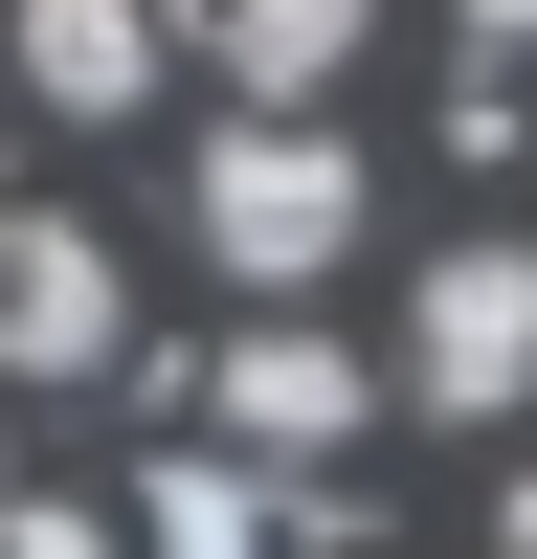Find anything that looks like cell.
Segmentation results:
<instances>
[{
	"label": "cell",
	"instance_id": "cell-10",
	"mask_svg": "<svg viewBox=\"0 0 537 559\" xmlns=\"http://www.w3.org/2000/svg\"><path fill=\"white\" fill-rule=\"evenodd\" d=\"M492 559H537V471H515V492H492Z\"/></svg>",
	"mask_w": 537,
	"mask_h": 559
},
{
	"label": "cell",
	"instance_id": "cell-6",
	"mask_svg": "<svg viewBox=\"0 0 537 559\" xmlns=\"http://www.w3.org/2000/svg\"><path fill=\"white\" fill-rule=\"evenodd\" d=\"M157 45H179V0H23V90L45 112H134Z\"/></svg>",
	"mask_w": 537,
	"mask_h": 559
},
{
	"label": "cell",
	"instance_id": "cell-8",
	"mask_svg": "<svg viewBox=\"0 0 537 559\" xmlns=\"http://www.w3.org/2000/svg\"><path fill=\"white\" fill-rule=\"evenodd\" d=\"M0 559H112V515H68V492H0Z\"/></svg>",
	"mask_w": 537,
	"mask_h": 559
},
{
	"label": "cell",
	"instance_id": "cell-9",
	"mask_svg": "<svg viewBox=\"0 0 537 559\" xmlns=\"http://www.w3.org/2000/svg\"><path fill=\"white\" fill-rule=\"evenodd\" d=\"M470 45H492V68H515V45H537V0H470Z\"/></svg>",
	"mask_w": 537,
	"mask_h": 559
},
{
	"label": "cell",
	"instance_id": "cell-2",
	"mask_svg": "<svg viewBox=\"0 0 537 559\" xmlns=\"http://www.w3.org/2000/svg\"><path fill=\"white\" fill-rule=\"evenodd\" d=\"M112 358H134V269H112V224L0 202V381H112Z\"/></svg>",
	"mask_w": 537,
	"mask_h": 559
},
{
	"label": "cell",
	"instance_id": "cell-4",
	"mask_svg": "<svg viewBox=\"0 0 537 559\" xmlns=\"http://www.w3.org/2000/svg\"><path fill=\"white\" fill-rule=\"evenodd\" d=\"M202 426L247 448V471H313V448H358V358L313 336V313H247V336L202 358Z\"/></svg>",
	"mask_w": 537,
	"mask_h": 559
},
{
	"label": "cell",
	"instance_id": "cell-3",
	"mask_svg": "<svg viewBox=\"0 0 537 559\" xmlns=\"http://www.w3.org/2000/svg\"><path fill=\"white\" fill-rule=\"evenodd\" d=\"M403 403H448V426H515L537 403V247H448L403 292Z\"/></svg>",
	"mask_w": 537,
	"mask_h": 559
},
{
	"label": "cell",
	"instance_id": "cell-1",
	"mask_svg": "<svg viewBox=\"0 0 537 559\" xmlns=\"http://www.w3.org/2000/svg\"><path fill=\"white\" fill-rule=\"evenodd\" d=\"M179 224H202V269H247V292H313V269H358V134L224 112L202 157H179Z\"/></svg>",
	"mask_w": 537,
	"mask_h": 559
},
{
	"label": "cell",
	"instance_id": "cell-5",
	"mask_svg": "<svg viewBox=\"0 0 537 559\" xmlns=\"http://www.w3.org/2000/svg\"><path fill=\"white\" fill-rule=\"evenodd\" d=\"M202 23V68L247 90V112H291V90H336L358 45H381V0H179Z\"/></svg>",
	"mask_w": 537,
	"mask_h": 559
},
{
	"label": "cell",
	"instance_id": "cell-7",
	"mask_svg": "<svg viewBox=\"0 0 537 559\" xmlns=\"http://www.w3.org/2000/svg\"><path fill=\"white\" fill-rule=\"evenodd\" d=\"M134 559H268L247 448H157V471H134Z\"/></svg>",
	"mask_w": 537,
	"mask_h": 559
}]
</instances>
